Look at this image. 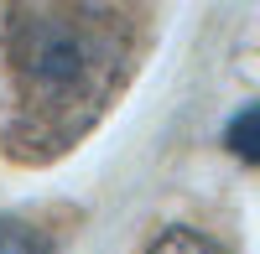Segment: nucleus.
<instances>
[{"label":"nucleus","mask_w":260,"mask_h":254,"mask_svg":"<svg viewBox=\"0 0 260 254\" xmlns=\"http://www.w3.org/2000/svg\"><path fill=\"white\" fill-rule=\"evenodd\" d=\"M224 151L245 166H260V99L240 104L229 119H224Z\"/></svg>","instance_id":"obj_2"},{"label":"nucleus","mask_w":260,"mask_h":254,"mask_svg":"<svg viewBox=\"0 0 260 254\" xmlns=\"http://www.w3.org/2000/svg\"><path fill=\"white\" fill-rule=\"evenodd\" d=\"M146 254H229V249L213 239V234H203V228L172 223V228H161V234L146 244Z\"/></svg>","instance_id":"obj_4"},{"label":"nucleus","mask_w":260,"mask_h":254,"mask_svg":"<svg viewBox=\"0 0 260 254\" xmlns=\"http://www.w3.org/2000/svg\"><path fill=\"white\" fill-rule=\"evenodd\" d=\"M16 156H47L104 114L130 68V21L110 6H16L6 21Z\"/></svg>","instance_id":"obj_1"},{"label":"nucleus","mask_w":260,"mask_h":254,"mask_svg":"<svg viewBox=\"0 0 260 254\" xmlns=\"http://www.w3.org/2000/svg\"><path fill=\"white\" fill-rule=\"evenodd\" d=\"M0 254H57V249H52V234L37 228L31 218L0 213Z\"/></svg>","instance_id":"obj_3"}]
</instances>
